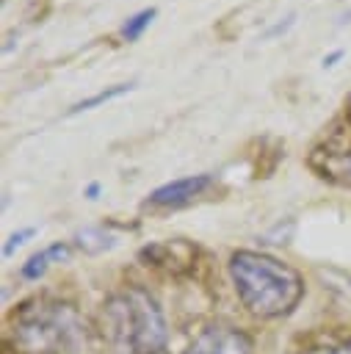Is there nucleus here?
<instances>
[{"mask_svg":"<svg viewBox=\"0 0 351 354\" xmlns=\"http://www.w3.org/2000/svg\"><path fill=\"white\" fill-rule=\"evenodd\" d=\"M182 354H252V340L232 326H210Z\"/></svg>","mask_w":351,"mask_h":354,"instance_id":"20e7f679","label":"nucleus"},{"mask_svg":"<svg viewBox=\"0 0 351 354\" xmlns=\"http://www.w3.org/2000/svg\"><path fill=\"white\" fill-rule=\"evenodd\" d=\"M77 246L86 249V252H102V249L113 246V238L102 227H88V230L77 232Z\"/></svg>","mask_w":351,"mask_h":354,"instance_id":"6e6552de","label":"nucleus"},{"mask_svg":"<svg viewBox=\"0 0 351 354\" xmlns=\"http://www.w3.org/2000/svg\"><path fill=\"white\" fill-rule=\"evenodd\" d=\"M343 22H351V11H348V14H345V17H343Z\"/></svg>","mask_w":351,"mask_h":354,"instance_id":"2eb2a0df","label":"nucleus"},{"mask_svg":"<svg viewBox=\"0 0 351 354\" xmlns=\"http://www.w3.org/2000/svg\"><path fill=\"white\" fill-rule=\"evenodd\" d=\"M75 329H77V321L66 304H47V307L30 310L19 321V332L30 348L58 351L75 337Z\"/></svg>","mask_w":351,"mask_h":354,"instance_id":"7ed1b4c3","label":"nucleus"},{"mask_svg":"<svg viewBox=\"0 0 351 354\" xmlns=\"http://www.w3.org/2000/svg\"><path fill=\"white\" fill-rule=\"evenodd\" d=\"M210 174H193V177H180V180H171L160 188H155L146 199V205L152 207H180V205H188L191 199H196L207 185H210Z\"/></svg>","mask_w":351,"mask_h":354,"instance_id":"39448f33","label":"nucleus"},{"mask_svg":"<svg viewBox=\"0 0 351 354\" xmlns=\"http://www.w3.org/2000/svg\"><path fill=\"white\" fill-rule=\"evenodd\" d=\"M343 55H345L343 50H332L329 55H323V66H326V69H329V66H334V64H337V61H340Z\"/></svg>","mask_w":351,"mask_h":354,"instance_id":"ddd939ff","label":"nucleus"},{"mask_svg":"<svg viewBox=\"0 0 351 354\" xmlns=\"http://www.w3.org/2000/svg\"><path fill=\"white\" fill-rule=\"evenodd\" d=\"M229 277L240 301L260 318L287 315L304 296L298 271L263 252H235L229 257Z\"/></svg>","mask_w":351,"mask_h":354,"instance_id":"f257e3e1","label":"nucleus"},{"mask_svg":"<svg viewBox=\"0 0 351 354\" xmlns=\"http://www.w3.org/2000/svg\"><path fill=\"white\" fill-rule=\"evenodd\" d=\"M99 321L102 337L116 354H160L166 346L163 313L141 288H127L111 296L102 304Z\"/></svg>","mask_w":351,"mask_h":354,"instance_id":"f03ea898","label":"nucleus"},{"mask_svg":"<svg viewBox=\"0 0 351 354\" xmlns=\"http://www.w3.org/2000/svg\"><path fill=\"white\" fill-rule=\"evenodd\" d=\"M307 354H351V343L332 346V348H318V351H307Z\"/></svg>","mask_w":351,"mask_h":354,"instance_id":"f8f14e48","label":"nucleus"},{"mask_svg":"<svg viewBox=\"0 0 351 354\" xmlns=\"http://www.w3.org/2000/svg\"><path fill=\"white\" fill-rule=\"evenodd\" d=\"M348 163H351V158H348Z\"/></svg>","mask_w":351,"mask_h":354,"instance_id":"dca6fc26","label":"nucleus"},{"mask_svg":"<svg viewBox=\"0 0 351 354\" xmlns=\"http://www.w3.org/2000/svg\"><path fill=\"white\" fill-rule=\"evenodd\" d=\"M53 263V257H50V252L44 249V252H39V254H33L25 266H22V277L25 279H39L44 271H47V266Z\"/></svg>","mask_w":351,"mask_h":354,"instance_id":"1a4fd4ad","label":"nucleus"},{"mask_svg":"<svg viewBox=\"0 0 351 354\" xmlns=\"http://www.w3.org/2000/svg\"><path fill=\"white\" fill-rule=\"evenodd\" d=\"M348 113H351V108H348Z\"/></svg>","mask_w":351,"mask_h":354,"instance_id":"f3484780","label":"nucleus"},{"mask_svg":"<svg viewBox=\"0 0 351 354\" xmlns=\"http://www.w3.org/2000/svg\"><path fill=\"white\" fill-rule=\"evenodd\" d=\"M33 235H36V230H33V227H28V230H19V232H14V235L8 238V243L3 246V254H6V257H8V254H14V249H19V246H22V243H25L28 238H33Z\"/></svg>","mask_w":351,"mask_h":354,"instance_id":"9d476101","label":"nucleus"},{"mask_svg":"<svg viewBox=\"0 0 351 354\" xmlns=\"http://www.w3.org/2000/svg\"><path fill=\"white\" fill-rule=\"evenodd\" d=\"M133 88H135V83H113V86H108V88H99L97 94L83 97L80 102H75V105L69 108V116L83 113V111H91V108H97V105H102V102H108V100H116V97H122V94H127V91H133Z\"/></svg>","mask_w":351,"mask_h":354,"instance_id":"423d86ee","label":"nucleus"},{"mask_svg":"<svg viewBox=\"0 0 351 354\" xmlns=\"http://www.w3.org/2000/svg\"><path fill=\"white\" fill-rule=\"evenodd\" d=\"M293 22H296V14H287V17L282 19V22H276V25H271V28H268V30L263 33V39H271V36H279V33H285V30H287V28H290Z\"/></svg>","mask_w":351,"mask_h":354,"instance_id":"9b49d317","label":"nucleus"},{"mask_svg":"<svg viewBox=\"0 0 351 354\" xmlns=\"http://www.w3.org/2000/svg\"><path fill=\"white\" fill-rule=\"evenodd\" d=\"M158 17V8H144V11H138V14H133L124 25H122V36L127 39V41H135V39H141V33L152 25V19Z\"/></svg>","mask_w":351,"mask_h":354,"instance_id":"0eeeda50","label":"nucleus"},{"mask_svg":"<svg viewBox=\"0 0 351 354\" xmlns=\"http://www.w3.org/2000/svg\"><path fill=\"white\" fill-rule=\"evenodd\" d=\"M86 196H88V199H97V196H99V183H88V185H86Z\"/></svg>","mask_w":351,"mask_h":354,"instance_id":"4468645a","label":"nucleus"}]
</instances>
